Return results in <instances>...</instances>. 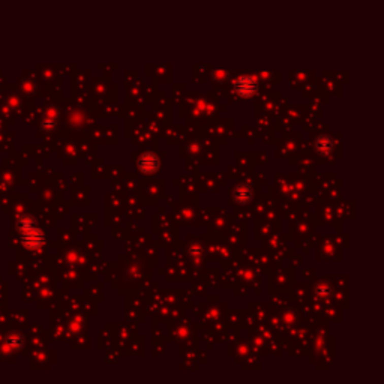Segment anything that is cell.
Masks as SVG:
<instances>
[{"instance_id": "6", "label": "cell", "mask_w": 384, "mask_h": 384, "mask_svg": "<svg viewBox=\"0 0 384 384\" xmlns=\"http://www.w3.org/2000/svg\"><path fill=\"white\" fill-rule=\"evenodd\" d=\"M330 293H332V290L329 285H326V284H321L317 287V294L320 296L321 299H327L329 296H330Z\"/></svg>"}, {"instance_id": "1", "label": "cell", "mask_w": 384, "mask_h": 384, "mask_svg": "<svg viewBox=\"0 0 384 384\" xmlns=\"http://www.w3.org/2000/svg\"><path fill=\"white\" fill-rule=\"evenodd\" d=\"M20 233H21L23 243L29 249H36V248L42 246V243H44V234L35 225V222H33L30 218H26V219L20 221Z\"/></svg>"}, {"instance_id": "5", "label": "cell", "mask_w": 384, "mask_h": 384, "mask_svg": "<svg viewBox=\"0 0 384 384\" xmlns=\"http://www.w3.org/2000/svg\"><path fill=\"white\" fill-rule=\"evenodd\" d=\"M335 149V141L330 135H320L315 141V150L321 156H329Z\"/></svg>"}, {"instance_id": "3", "label": "cell", "mask_w": 384, "mask_h": 384, "mask_svg": "<svg viewBox=\"0 0 384 384\" xmlns=\"http://www.w3.org/2000/svg\"><path fill=\"white\" fill-rule=\"evenodd\" d=\"M161 162L155 153H144L138 159V170L144 174H155L159 170Z\"/></svg>"}, {"instance_id": "2", "label": "cell", "mask_w": 384, "mask_h": 384, "mask_svg": "<svg viewBox=\"0 0 384 384\" xmlns=\"http://www.w3.org/2000/svg\"><path fill=\"white\" fill-rule=\"evenodd\" d=\"M257 89H258V81L251 75H242L234 81V90L239 98L242 99H248L255 95Z\"/></svg>"}, {"instance_id": "4", "label": "cell", "mask_w": 384, "mask_h": 384, "mask_svg": "<svg viewBox=\"0 0 384 384\" xmlns=\"http://www.w3.org/2000/svg\"><path fill=\"white\" fill-rule=\"evenodd\" d=\"M252 198H254V189L246 183L237 185L233 191V200L237 204H248Z\"/></svg>"}]
</instances>
